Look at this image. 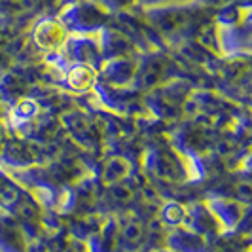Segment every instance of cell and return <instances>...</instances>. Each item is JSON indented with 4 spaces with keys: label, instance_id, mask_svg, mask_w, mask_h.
<instances>
[{
    "label": "cell",
    "instance_id": "cell-1",
    "mask_svg": "<svg viewBox=\"0 0 252 252\" xmlns=\"http://www.w3.org/2000/svg\"><path fill=\"white\" fill-rule=\"evenodd\" d=\"M70 78H80L82 82H80V88L78 89H82V88H86V86H89V82L93 80V72H91L89 68H84V66H82V68H76L74 72L70 74Z\"/></svg>",
    "mask_w": 252,
    "mask_h": 252
}]
</instances>
